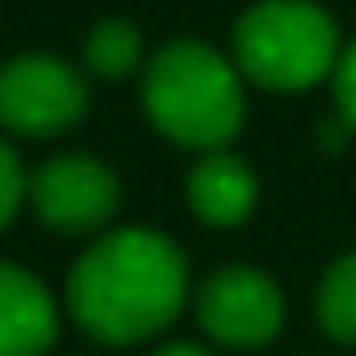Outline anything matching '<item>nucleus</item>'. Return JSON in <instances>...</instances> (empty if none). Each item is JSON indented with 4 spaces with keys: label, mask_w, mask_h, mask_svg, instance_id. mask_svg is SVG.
Segmentation results:
<instances>
[{
    "label": "nucleus",
    "mask_w": 356,
    "mask_h": 356,
    "mask_svg": "<svg viewBox=\"0 0 356 356\" xmlns=\"http://www.w3.org/2000/svg\"><path fill=\"white\" fill-rule=\"evenodd\" d=\"M191 293L186 254L171 234L127 225L93 239L64 288L69 317L103 346H137L147 337H161Z\"/></svg>",
    "instance_id": "obj_1"
},
{
    "label": "nucleus",
    "mask_w": 356,
    "mask_h": 356,
    "mask_svg": "<svg viewBox=\"0 0 356 356\" xmlns=\"http://www.w3.org/2000/svg\"><path fill=\"white\" fill-rule=\"evenodd\" d=\"M142 108L166 142L220 152L244 127V74L205 40H171L142 64Z\"/></svg>",
    "instance_id": "obj_2"
},
{
    "label": "nucleus",
    "mask_w": 356,
    "mask_h": 356,
    "mask_svg": "<svg viewBox=\"0 0 356 356\" xmlns=\"http://www.w3.org/2000/svg\"><path fill=\"white\" fill-rule=\"evenodd\" d=\"M341 49V30L317 0H259L239 15L229 44L244 83L268 93H307L332 83Z\"/></svg>",
    "instance_id": "obj_3"
},
{
    "label": "nucleus",
    "mask_w": 356,
    "mask_h": 356,
    "mask_svg": "<svg viewBox=\"0 0 356 356\" xmlns=\"http://www.w3.org/2000/svg\"><path fill=\"white\" fill-rule=\"evenodd\" d=\"M88 113V79L54 54H15L0 64V127L10 137H59Z\"/></svg>",
    "instance_id": "obj_4"
},
{
    "label": "nucleus",
    "mask_w": 356,
    "mask_h": 356,
    "mask_svg": "<svg viewBox=\"0 0 356 356\" xmlns=\"http://www.w3.org/2000/svg\"><path fill=\"white\" fill-rule=\"evenodd\" d=\"M288 302L273 273L254 264H225L195 288V322L225 351H259L283 332Z\"/></svg>",
    "instance_id": "obj_5"
},
{
    "label": "nucleus",
    "mask_w": 356,
    "mask_h": 356,
    "mask_svg": "<svg viewBox=\"0 0 356 356\" xmlns=\"http://www.w3.org/2000/svg\"><path fill=\"white\" fill-rule=\"evenodd\" d=\"M122 205L118 171L93 152H59L30 171V210L54 234H93Z\"/></svg>",
    "instance_id": "obj_6"
},
{
    "label": "nucleus",
    "mask_w": 356,
    "mask_h": 356,
    "mask_svg": "<svg viewBox=\"0 0 356 356\" xmlns=\"http://www.w3.org/2000/svg\"><path fill=\"white\" fill-rule=\"evenodd\" d=\"M59 341V298L20 264L0 259V356H49Z\"/></svg>",
    "instance_id": "obj_7"
},
{
    "label": "nucleus",
    "mask_w": 356,
    "mask_h": 356,
    "mask_svg": "<svg viewBox=\"0 0 356 356\" xmlns=\"http://www.w3.org/2000/svg\"><path fill=\"white\" fill-rule=\"evenodd\" d=\"M186 200L191 215L210 229H234L254 215L259 205V176L244 156H234L229 147L220 152H200V161L186 171Z\"/></svg>",
    "instance_id": "obj_8"
},
{
    "label": "nucleus",
    "mask_w": 356,
    "mask_h": 356,
    "mask_svg": "<svg viewBox=\"0 0 356 356\" xmlns=\"http://www.w3.org/2000/svg\"><path fill=\"white\" fill-rule=\"evenodd\" d=\"M142 64H147V44H142V35H137L132 20H98L88 30V40H83V69L93 79L118 83V79L137 74Z\"/></svg>",
    "instance_id": "obj_9"
},
{
    "label": "nucleus",
    "mask_w": 356,
    "mask_h": 356,
    "mask_svg": "<svg viewBox=\"0 0 356 356\" xmlns=\"http://www.w3.org/2000/svg\"><path fill=\"white\" fill-rule=\"evenodd\" d=\"M317 322L332 341L356 346V249L327 264L317 283Z\"/></svg>",
    "instance_id": "obj_10"
},
{
    "label": "nucleus",
    "mask_w": 356,
    "mask_h": 356,
    "mask_svg": "<svg viewBox=\"0 0 356 356\" xmlns=\"http://www.w3.org/2000/svg\"><path fill=\"white\" fill-rule=\"evenodd\" d=\"M25 200H30V171L20 166L15 147L0 137V229H6V225L20 215Z\"/></svg>",
    "instance_id": "obj_11"
},
{
    "label": "nucleus",
    "mask_w": 356,
    "mask_h": 356,
    "mask_svg": "<svg viewBox=\"0 0 356 356\" xmlns=\"http://www.w3.org/2000/svg\"><path fill=\"white\" fill-rule=\"evenodd\" d=\"M332 98H337V118L346 132H356V40H346L337 74H332Z\"/></svg>",
    "instance_id": "obj_12"
},
{
    "label": "nucleus",
    "mask_w": 356,
    "mask_h": 356,
    "mask_svg": "<svg viewBox=\"0 0 356 356\" xmlns=\"http://www.w3.org/2000/svg\"><path fill=\"white\" fill-rule=\"evenodd\" d=\"M152 356H215L210 346H200V341H166L161 351H152Z\"/></svg>",
    "instance_id": "obj_13"
}]
</instances>
